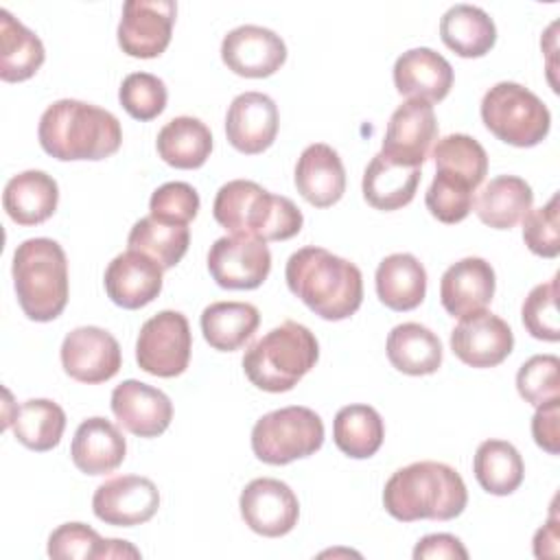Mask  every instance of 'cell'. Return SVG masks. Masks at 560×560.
Masks as SVG:
<instances>
[{
  "label": "cell",
  "mask_w": 560,
  "mask_h": 560,
  "mask_svg": "<svg viewBox=\"0 0 560 560\" xmlns=\"http://www.w3.org/2000/svg\"><path fill=\"white\" fill-rule=\"evenodd\" d=\"M289 291L315 315L339 322L354 315L363 302V278L354 262L324 247L293 252L284 269Z\"/></svg>",
  "instance_id": "cell-1"
},
{
  "label": "cell",
  "mask_w": 560,
  "mask_h": 560,
  "mask_svg": "<svg viewBox=\"0 0 560 560\" xmlns=\"http://www.w3.org/2000/svg\"><path fill=\"white\" fill-rule=\"evenodd\" d=\"M37 138L55 160L96 162L120 149L122 129L112 112L85 101L61 98L44 109Z\"/></svg>",
  "instance_id": "cell-2"
},
{
  "label": "cell",
  "mask_w": 560,
  "mask_h": 560,
  "mask_svg": "<svg viewBox=\"0 0 560 560\" xmlns=\"http://www.w3.org/2000/svg\"><path fill=\"white\" fill-rule=\"evenodd\" d=\"M468 490L462 475L442 462H413L385 483L383 505L402 523L420 518L451 521L464 512Z\"/></svg>",
  "instance_id": "cell-3"
},
{
  "label": "cell",
  "mask_w": 560,
  "mask_h": 560,
  "mask_svg": "<svg viewBox=\"0 0 560 560\" xmlns=\"http://www.w3.org/2000/svg\"><path fill=\"white\" fill-rule=\"evenodd\" d=\"M214 221L230 234L260 241L293 238L304 223L300 208L284 195H271L252 179H232L217 190Z\"/></svg>",
  "instance_id": "cell-4"
},
{
  "label": "cell",
  "mask_w": 560,
  "mask_h": 560,
  "mask_svg": "<svg viewBox=\"0 0 560 560\" xmlns=\"http://www.w3.org/2000/svg\"><path fill=\"white\" fill-rule=\"evenodd\" d=\"M319 343L315 335L293 319L265 332L243 354V372L262 392L280 394L293 389L317 363Z\"/></svg>",
  "instance_id": "cell-5"
},
{
  "label": "cell",
  "mask_w": 560,
  "mask_h": 560,
  "mask_svg": "<svg viewBox=\"0 0 560 560\" xmlns=\"http://www.w3.org/2000/svg\"><path fill=\"white\" fill-rule=\"evenodd\" d=\"M13 287L24 315L33 322L57 319L68 304V258L46 236L26 238L13 252Z\"/></svg>",
  "instance_id": "cell-6"
},
{
  "label": "cell",
  "mask_w": 560,
  "mask_h": 560,
  "mask_svg": "<svg viewBox=\"0 0 560 560\" xmlns=\"http://www.w3.org/2000/svg\"><path fill=\"white\" fill-rule=\"evenodd\" d=\"M481 120L499 140L521 149L542 142L551 127L547 105L514 81H501L483 94Z\"/></svg>",
  "instance_id": "cell-7"
},
{
  "label": "cell",
  "mask_w": 560,
  "mask_h": 560,
  "mask_svg": "<svg viewBox=\"0 0 560 560\" xmlns=\"http://www.w3.org/2000/svg\"><path fill=\"white\" fill-rule=\"evenodd\" d=\"M324 444L322 418L300 405L265 413L252 429L254 455L271 466H284L308 457Z\"/></svg>",
  "instance_id": "cell-8"
},
{
  "label": "cell",
  "mask_w": 560,
  "mask_h": 560,
  "mask_svg": "<svg viewBox=\"0 0 560 560\" xmlns=\"http://www.w3.org/2000/svg\"><path fill=\"white\" fill-rule=\"evenodd\" d=\"M190 350L192 335L186 315L179 311H160L138 332L136 361L147 374L173 378L188 368Z\"/></svg>",
  "instance_id": "cell-9"
},
{
  "label": "cell",
  "mask_w": 560,
  "mask_h": 560,
  "mask_svg": "<svg viewBox=\"0 0 560 560\" xmlns=\"http://www.w3.org/2000/svg\"><path fill=\"white\" fill-rule=\"evenodd\" d=\"M177 4L173 0H127L118 22V46L136 59L160 57L171 44Z\"/></svg>",
  "instance_id": "cell-10"
},
{
  "label": "cell",
  "mask_w": 560,
  "mask_h": 560,
  "mask_svg": "<svg viewBox=\"0 0 560 560\" xmlns=\"http://www.w3.org/2000/svg\"><path fill=\"white\" fill-rule=\"evenodd\" d=\"M208 271L221 289H258L271 271V252L252 236H221L210 245Z\"/></svg>",
  "instance_id": "cell-11"
},
{
  "label": "cell",
  "mask_w": 560,
  "mask_h": 560,
  "mask_svg": "<svg viewBox=\"0 0 560 560\" xmlns=\"http://www.w3.org/2000/svg\"><path fill=\"white\" fill-rule=\"evenodd\" d=\"M438 138V118L433 105L409 98L389 116L381 153L400 166L420 168Z\"/></svg>",
  "instance_id": "cell-12"
},
{
  "label": "cell",
  "mask_w": 560,
  "mask_h": 560,
  "mask_svg": "<svg viewBox=\"0 0 560 560\" xmlns=\"http://www.w3.org/2000/svg\"><path fill=\"white\" fill-rule=\"evenodd\" d=\"M63 372L88 385L114 378L122 365V352L112 332L98 326H79L61 343Z\"/></svg>",
  "instance_id": "cell-13"
},
{
  "label": "cell",
  "mask_w": 560,
  "mask_h": 560,
  "mask_svg": "<svg viewBox=\"0 0 560 560\" xmlns=\"http://www.w3.org/2000/svg\"><path fill=\"white\" fill-rule=\"evenodd\" d=\"M158 508V486L140 475L112 477L103 481L92 497V510L96 518L116 527L142 525L155 516Z\"/></svg>",
  "instance_id": "cell-14"
},
{
  "label": "cell",
  "mask_w": 560,
  "mask_h": 560,
  "mask_svg": "<svg viewBox=\"0 0 560 560\" xmlns=\"http://www.w3.org/2000/svg\"><path fill=\"white\" fill-rule=\"evenodd\" d=\"M245 525L267 538L289 534L298 525L300 503L295 492L280 479H252L238 499Z\"/></svg>",
  "instance_id": "cell-15"
},
{
  "label": "cell",
  "mask_w": 560,
  "mask_h": 560,
  "mask_svg": "<svg viewBox=\"0 0 560 560\" xmlns=\"http://www.w3.org/2000/svg\"><path fill=\"white\" fill-rule=\"evenodd\" d=\"M512 348V328L486 308L459 317V324L451 330L453 354L470 368H494L510 357Z\"/></svg>",
  "instance_id": "cell-16"
},
{
  "label": "cell",
  "mask_w": 560,
  "mask_h": 560,
  "mask_svg": "<svg viewBox=\"0 0 560 560\" xmlns=\"http://www.w3.org/2000/svg\"><path fill=\"white\" fill-rule=\"evenodd\" d=\"M221 59L238 77L265 79L280 70L287 59V46L271 28L243 24L223 37Z\"/></svg>",
  "instance_id": "cell-17"
},
{
  "label": "cell",
  "mask_w": 560,
  "mask_h": 560,
  "mask_svg": "<svg viewBox=\"0 0 560 560\" xmlns=\"http://www.w3.org/2000/svg\"><path fill=\"white\" fill-rule=\"evenodd\" d=\"M278 107L262 92H243L234 96L225 114L228 142L245 153L256 155L269 149L278 136Z\"/></svg>",
  "instance_id": "cell-18"
},
{
  "label": "cell",
  "mask_w": 560,
  "mask_h": 560,
  "mask_svg": "<svg viewBox=\"0 0 560 560\" xmlns=\"http://www.w3.org/2000/svg\"><path fill=\"white\" fill-rule=\"evenodd\" d=\"M112 411L120 427L138 438H158L173 420L171 398L162 389L136 378L114 387Z\"/></svg>",
  "instance_id": "cell-19"
},
{
  "label": "cell",
  "mask_w": 560,
  "mask_h": 560,
  "mask_svg": "<svg viewBox=\"0 0 560 560\" xmlns=\"http://www.w3.org/2000/svg\"><path fill=\"white\" fill-rule=\"evenodd\" d=\"M162 267L142 252L127 249L105 269L107 298L122 308L136 311L153 302L162 291Z\"/></svg>",
  "instance_id": "cell-20"
},
{
  "label": "cell",
  "mask_w": 560,
  "mask_h": 560,
  "mask_svg": "<svg viewBox=\"0 0 560 560\" xmlns=\"http://www.w3.org/2000/svg\"><path fill=\"white\" fill-rule=\"evenodd\" d=\"M497 278L488 260L466 256L453 262L440 280V300L448 315L464 317L483 311L494 295Z\"/></svg>",
  "instance_id": "cell-21"
},
{
  "label": "cell",
  "mask_w": 560,
  "mask_h": 560,
  "mask_svg": "<svg viewBox=\"0 0 560 560\" xmlns=\"http://www.w3.org/2000/svg\"><path fill=\"white\" fill-rule=\"evenodd\" d=\"M394 85L402 96L440 103L453 88V66L431 48H411L394 63Z\"/></svg>",
  "instance_id": "cell-22"
},
{
  "label": "cell",
  "mask_w": 560,
  "mask_h": 560,
  "mask_svg": "<svg viewBox=\"0 0 560 560\" xmlns=\"http://www.w3.org/2000/svg\"><path fill=\"white\" fill-rule=\"evenodd\" d=\"M293 182L311 206L328 208L346 192V168L332 147L315 142L300 153Z\"/></svg>",
  "instance_id": "cell-23"
},
{
  "label": "cell",
  "mask_w": 560,
  "mask_h": 560,
  "mask_svg": "<svg viewBox=\"0 0 560 560\" xmlns=\"http://www.w3.org/2000/svg\"><path fill=\"white\" fill-rule=\"evenodd\" d=\"M127 455V442L120 429L101 418L83 420L72 438L70 457L72 464L85 475H107L114 472Z\"/></svg>",
  "instance_id": "cell-24"
},
{
  "label": "cell",
  "mask_w": 560,
  "mask_h": 560,
  "mask_svg": "<svg viewBox=\"0 0 560 560\" xmlns=\"http://www.w3.org/2000/svg\"><path fill=\"white\" fill-rule=\"evenodd\" d=\"M59 203V186L44 171L13 175L2 192V206L18 225H39L48 221Z\"/></svg>",
  "instance_id": "cell-25"
},
{
  "label": "cell",
  "mask_w": 560,
  "mask_h": 560,
  "mask_svg": "<svg viewBox=\"0 0 560 560\" xmlns=\"http://www.w3.org/2000/svg\"><path fill=\"white\" fill-rule=\"evenodd\" d=\"M376 295L392 311H413L427 295V271L413 254H389L376 267Z\"/></svg>",
  "instance_id": "cell-26"
},
{
  "label": "cell",
  "mask_w": 560,
  "mask_h": 560,
  "mask_svg": "<svg viewBox=\"0 0 560 560\" xmlns=\"http://www.w3.org/2000/svg\"><path fill=\"white\" fill-rule=\"evenodd\" d=\"M532 186L516 175H499L490 179L472 201L481 223L494 230H510L532 210Z\"/></svg>",
  "instance_id": "cell-27"
},
{
  "label": "cell",
  "mask_w": 560,
  "mask_h": 560,
  "mask_svg": "<svg viewBox=\"0 0 560 560\" xmlns=\"http://www.w3.org/2000/svg\"><path fill=\"white\" fill-rule=\"evenodd\" d=\"M389 363L409 376H427L442 365L440 337L418 322H405L392 328L387 335Z\"/></svg>",
  "instance_id": "cell-28"
},
{
  "label": "cell",
  "mask_w": 560,
  "mask_h": 560,
  "mask_svg": "<svg viewBox=\"0 0 560 560\" xmlns=\"http://www.w3.org/2000/svg\"><path fill=\"white\" fill-rule=\"evenodd\" d=\"M420 177V168L394 164L383 153H376L363 171V197L376 210H398L416 197Z\"/></svg>",
  "instance_id": "cell-29"
},
{
  "label": "cell",
  "mask_w": 560,
  "mask_h": 560,
  "mask_svg": "<svg viewBox=\"0 0 560 560\" xmlns=\"http://www.w3.org/2000/svg\"><path fill=\"white\" fill-rule=\"evenodd\" d=\"M442 42L459 57H483L497 42L492 18L475 4H453L440 20Z\"/></svg>",
  "instance_id": "cell-30"
},
{
  "label": "cell",
  "mask_w": 560,
  "mask_h": 560,
  "mask_svg": "<svg viewBox=\"0 0 560 560\" xmlns=\"http://www.w3.org/2000/svg\"><path fill=\"white\" fill-rule=\"evenodd\" d=\"M158 155L173 168H199L212 151V133L195 116L171 118L158 133Z\"/></svg>",
  "instance_id": "cell-31"
},
{
  "label": "cell",
  "mask_w": 560,
  "mask_h": 560,
  "mask_svg": "<svg viewBox=\"0 0 560 560\" xmlns=\"http://www.w3.org/2000/svg\"><path fill=\"white\" fill-rule=\"evenodd\" d=\"M46 50L42 39L0 9V79L9 83L31 79L44 63Z\"/></svg>",
  "instance_id": "cell-32"
},
{
  "label": "cell",
  "mask_w": 560,
  "mask_h": 560,
  "mask_svg": "<svg viewBox=\"0 0 560 560\" xmlns=\"http://www.w3.org/2000/svg\"><path fill=\"white\" fill-rule=\"evenodd\" d=\"M260 313L249 302H212L201 313V332L210 348L234 352L252 339Z\"/></svg>",
  "instance_id": "cell-33"
},
{
  "label": "cell",
  "mask_w": 560,
  "mask_h": 560,
  "mask_svg": "<svg viewBox=\"0 0 560 560\" xmlns=\"http://www.w3.org/2000/svg\"><path fill=\"white\" fill-rule=\"evenodd\" d=\"M48 556L57 560L140 558V551L120 538H101L85 523H63L48 536Z\"/></svg>",
  "instance_id": "cell-34"
},
{
  "label": "cell",
  "mask_w": 560,
  "mask_h": 560,
  "mask_svg": "<svg viewBox=\"0 0 560 560\" xmlns=\"http://www.w3.org/2000/svg\"><path fill=\"white\" fill-rule=\"evenodd\" d=\"M383 438L385 424L374 407L346 405L337 411L332 422V440L343 455L352 459H368L381 448Z\"/></svg>",
  "instance_id": "cell-35"
},
{
  "label": "cell",
  "mask_w": 560,
  "mask_h": 560,
  "mask_svg": "<svg viewBox=\"0 0 560 560\" xmlns=\"http://www.w3.org/2000/svg\"><path fill=\"white\" fill-rule=\"evenodd\" d=\"M9 427L13 429V435L20 444L44 453L61 442L66 429V411L55 400L31 398L15 407Z\"/></svg>",
  "instance_id": "cell-36"
},
{
  "label": "cell",
  "mask_w": 560,
  "mask_h": 560,
  "mask_svg": "<svg viewBox=\"0 0 560 560\" xmlns=\"http://www.w3.org/2000/svg\"><path fill=\"white\" fill-rule=\"evenodd\" d=\"M472 472L486 492L505 497L523 483L525 466L514 444L505 440H486L475 451Z\"/></svg>",
  "instance_id": "cell-37"
},
{
  "label": "cell",
  "mask_w": 560,
  "mask_h": 560,
  "mask_svg": "<svg viewBox=\"0 0 560 560\" xmlns=\"http://www.w3.org/2000/svg\"><path fill=\"white\" fill-rule=\"evenodd\" d=\"M188 243H190L188 225L162 223L151 214L136 221L127 236L129 249L147 254L162 269L175 267L188 252Z\"/></svg>",
  "instance_id": "cell-38"
},
{
  "label": "cell",
  "mask_w": 560,
  "mask_h": 560,
  "mask_svg": "<svg viewBox=\"0 0 560 560\" xmlns=\"http://www.w3.org/2000/svg\"><path fill=\"white\" fill-rule=\"evenodd\" d=\"M435 171H444L466 179L470 186H479L488 175L486 149L466 133H448L433 147Z\"/></svg>",
  "instance_id": "cell-39"
},
{
  "label": "cell",
  "mask_w": 560,
  "mask_h": 560,
  "mask_svg": "<svg viewBox=\"0 0 560 560\" xmlns=\"http://www.w3.org/2000/svg\"><path fill=\"white\" fill-rule=\"evenodd\" d=\"M472 192L475 186H470L466 179L438 171L427 195L424 203L427 210L442 223H459L464 221L472 210Z\"/></svg>",
  "instance_id": "cell-40"
},
{
  "label": "cell",
  "mask_w": 560,
  "mask_h": 560,
  "mask_svg": "<svg viewBox=\"0 0 560 560\" xmlns=\"http://www.w3.org/2000/svg\"><path fill=\"white\" fill-rule=\"evenodd\" d=\"M118 101L131 118L144 122L158 118L164 112L168 92L160 77L151 72H131L118 88Z\"/></svg>",
  "instance_id": "cell-41"
},
{
  "label": "cell",
  "mask_w": 560,
  "mask_h": 560,
  "mask_svg": "<svg viewBox=\"0 0 560 560\" xmlns=\"http://www.w3.org/2000/svg\"><path fill=\"white\" fill-rule=\"evenodd\" d=\"M523 326L534 339L540 341H558L560 339V324H558V273L536 284L521 308Z\"/></svg>",
  "instance_id": "cell-42"
},
{
  "label": "cell",
  "mask_w": 560,
  "mask_h": 560,
  "mask_svg": "<svg viewBox=\"0 0 560 560\" xmlns=\"http://www.w3.org/2000/svg\"><path fill=\"white\" fill-rule=\"evenodd\" d=\"M560 359L556 354H534L516 374V389L521 398L534 407L558 398Z\"/></svg>",
  "instance_id": "cell-43"
},
{
  "label": "cell",
  "mask_w": 560,
  "mask_h": 560,
  "mask_svg": "<svg viewBox=\"0 0 560 560\" xmlns=\"http://www.w3.org/2000/svg\"><path fill=\"white\" fill-rule=\"evenodd\" d=\"M149 210L162 223L188 225L199 212V192L186 182H166L153 190Z\"/></svg>",
  "instance_id": "cell-44"
},
{
  "label": "cell",
  "mask_w": 560,
  "mask_h": 560,
  "mask_svg": "<svg viewBox=\"0 0 560 560\" xmlns=\"http://www.w3.org/2000/svg\"><path fill=\"white\" fill-rule=\"evenodd\" d=\"M523 241L536 256L556 258L560 254V234H558V195L529 210L523 217Z\"/></svg>",
  "instance_id": "cell-45"
},
{
  "label": "cell",
  "mask_w": 560,
  "mask_h": 560,
  "mask_svg": "<svg viewBox=\"0 0 560 560\" xmlns=\"http://www.w3.org/2000/svg\"><path fill=\"white\" fill-rule=\"evenodd\" d=\"M558 411H560V400L553 398L545 405H538L536 407V413L532 418V435H534V442L547 451L549 455H558L560 446H558V440H560V431H558Z\"/></svg>",
  "instance_id": "cell-46"
},
{
  "label": "cell",
  "mask_w": 560,
  "mask_h": 560,
  "mask_svg": "<svg viewBox=\"0 0 560 560\" xmlns=\"http://www.w3.org/2000/svg\"><path fill=\"white\" fill-rule=\"evenodd\" d=\"M416 560H440V558H468L466 547L453 534H429L418 540L413 549Z\"/></svg>",
  "instance_id": "cell-47"
},
{
  "label": "cell",
  "mask_w": 560,
  "mask_h": 560,
  "mask_svg": "<svg viewBox=\"0 0 560 560\" xmlns=\"http://www.w3.org/2000/svg\"><path fill=\"white\" fill-rule=\"evenodd\" d=\"M534 553L538 558H556L558 556V521L556 512H551V518L547 525H542L534 536Z\"/></svg>",
  "instance_id": "cell-48"
}]
</instances>
